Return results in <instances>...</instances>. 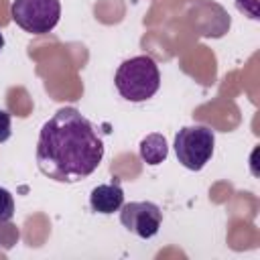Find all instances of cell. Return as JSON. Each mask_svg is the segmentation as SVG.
Returning <instances> with one entry per match:
<instances>
[{"mask_svg":"<svg viewBox=\"0 0 260 260\" xmlns=\"http://www.w3.org/2000/svg\"><path fill=\"white\" fill-rule=\"evenodd\" d=\"M104 158V142L91 122L75 108L57 110L41 128L37 165L57 183L87 179Z\"/></svg>","mask_w":260,"mask_h":260,"instance_id":"cell-1","label":"cell"},{"mask_svg":"<svg viewBox=\"0 0 260 260\" xmlns=\"http://www.w3.org/2000/svg\"><path fill=\"white\" fill-rule=\"evenodd\" d=\"M140 158L146 162V165H160L167 154H169V146H167V138L162 134H148L140 140Z\"/></svg>","mask_w":260,"mask_h":260,"instance_id":"cell-7","label":"cell"},{"mask_svg":"<svg viewBox=\"0 0 260 260\" xmlns=\"http://www.w3.org/2000/svg\"><path fill=\"white\" fill-rule=\"evenodd\" d=\"M12 20L30 35L51 32L61 16L59 0H12L10 6Z\"/></svg>","mask_w":260,"mask_h":260,"instance_id":"cell-4","label":"cell"},{"mask_svg":"<svg viewBox=\"0 0 260 260\" xmlns=\"http://www.w3.org/2000/svg\"><path fill=\"white\" fill-rule=\"evenodd\" d=\"M114 83L124 100L134 102V104L146 102L160 87L158 65L148 55H138V57L126 59L118 67Z\"/></svg>","mask_w":260,"mask_h":260,"instance_id":"cell-2","label":"cell"},{"mask_svg":"<svg viewBox=\"0 0 260 260\" xmlns=\"http://www.w3.org/2000/svg\"><path fill=\"white\" fill-rule=\"evenodd\" d=\"M10 114L6 110H0V142H6L10 138Z\"/></svg>","mask_w":260,"mask_h":260,"instance_id":"cell-10","label":"cell"},{"mask_svg":"<svg viewBox=\"0 0 260 260\" xmlns=\"http://www.w3.org/2000/svg\"><path fill=\"white\" fill-rule=\"evenodd\" d=\"M14 215V197L8 189L0 187V223L10 221Z\"/></svg>","mask_w":260,"mask_h":260,"instance_id":"cell-8","label":"cell"},{"mask_svg":"<svg viewBox=\"0 0 260 260\" xmlns=\"http://www.w3.org/2000/svg\"><path fill=\"white\" fill-rule=\"evenodd\" d=\"M120 221L134 236L148 240L158 234L162 211L152 201H130L120 207Z\"/></svg>","mask_w":260,"mask_h":260,"instance_id":"cell-5","label":"cell"},{"mask_svg":"<svg viewBox=\"0 0 260 260\" xmlns=\"http://www.w3.org/2000/svg\"><path fill=\"white\" fill-rule=\"evenodd\" d=\"M213 146H215L213 130L201 124L185 126L175 136L177 158L189 171H201L209 162L213 154Z\"/></svg>","mask_w":260,"mask_h":260,"instance_id":"cell-3","label":"cell"},{"mask_svg":"<svg viewBox=\"0 0 260 260\" xmlns=\"http://www.w3.org/2000/svg\"><path fill=\"white\" fill-rule=\"evenodd\" d=\"M236 6L240 12H244L250 18H258V0H236Z\"/></svg>","mask_w":260,"mask_h":260,"instance_id":"cell-9","label":"cell"},{"mask_svg":"<svg viewBox=\"0 0 260 260\" xmlns=\"http://www.w3.org/2000/svg\"><path fill=\"white\" fill-rule=\"evenodd\" d=\"M122 205H124V191L118 181L98 185L89 193V207L95 213L110 215L114 211H120Z\"/></svg>","mask_w":260,"mask_h":260,"instance_id":"cell-6","label":"cell"},{"mask_svg":"<svg viewBox=\"0 0 260 260\" xmlns=\"http://www.w3.org/2000/svg\"><path fill=\"white\" fill-rule=\"evenodd\" d=\"M2 49H4V35L0 32V51H2Z\"/></svg>","mask_w":260,"mask_h":260,"instance_id":"cell-11","label":"cell"}]
</instances>
